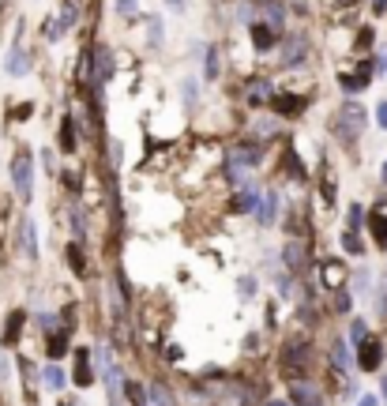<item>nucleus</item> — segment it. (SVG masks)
I'll use <instances>...</instances> for the list:
<instances>
[{"mask_svg": "<svg viewBox=\"0 0 387 406\" xmlns=\"http://www.w3.org/2000/svg\"><path fill=\"white\" fill-rule=\"evenodd\" d=\"M19 331H23V312H12L4 324V346H15L19 343Z\"/></svg>", "mask_w": 387, "mask_h": 406, "instance_id": "f8f14e48", "label": "nucleus"}, {"mask_svg": "<svg viewBox=\"0 0 387 406\" xmlns=\"http://www.w3.org/2000/svg\"><path fill=\"white\" fill-rule=\"evenodd\" d=\"M384 403H387V376H384Z\"/></svg>", "mask_w": 387, "mask_h": 406, "instance_id": "79ce46f5", "label": "nucleus"}, {"mask_svg": "<svg viewBox=\"0 0 387 406\" xmlns=\"http://www.w3.org/2000/svg\"><path fill=\"white\" fill-rule=\"evenodd\" d=\"M357 406H380V403H376V395H361V403Z\"/></svg>", "mask_w": 387, "mask_h": 406, "instance_id": "4c0bfd02", "label": "nucleus"}, {"mask_svg": "<svg viewBox=\"0 0 387 406\" xmlns=\"http://www.w3.org/2000/svg\"><path fill=\"white\" fill-rule=\"evenodd\" d=\"M124 399H128V406H147V391H143V384H124Z\"/></svg>", "mask_w": 387, "mask_h": 406, "instance_id": "6ab92c4d", "label": "nucleus"}, {"mask_svg": "<svg viewBox=\"0 0 387 406\" xmlns=\"http://www.w3.org/2000/svg\"><path fill=\"white\" fill-rule=\"evenodd\" d=\"M335 362L346 365V343H335Z\"/></svg>", "mask_w": 387, "mask_h": 406, "instance_id": "f704fd0d", "label": "nucleus"}, {"mask_svg": "<svg viewBox=\"0 0 387 406\" xmlns=\"http://www.w3.org/2000/svg\"><path fill=\"white\" fill-rule=\"evenodd\" d=\"M12 184H15V192H19L23 203L34 196V162H31V151H26V147H19L15 159H12Z\"/></svg>", "mask_w": 387, "mask_h": 406, "instance_id": "f257e3e1", "label": "nucleus"}, {"mask_svg": "<svg viewBox=\"0 0 387 406\" xmlns=\"http://www.w3.org/2000/svg\"><path fill=\"white\" fill-rule=\"evenodd\" d=\"M248 98H252V106H263V102L271 98V83H256V87H252V95H248Z\"/></svg>", "mask_w": 387, "mask_h": 406, "instance_id": "bb28decb", "label": "nucleus"}, {"mask_svg": "<svg viewBox=\"0 0 387 406\" xmlns=\"http://www.w3.org/2000/svg\"><path fill=\"white\" fill-rule=\"evenodd\" d=\"M45 350H49V357L57 362V357L68 354V335L64 331H57V335H49V343H45Z\"/></svg>", "mask_w": 387, "mask_h": 406, "instance_id": "4468645a", "label": "nucleus"}, {"mask_svg": "<svg viewBox=\"0 0 387 406\" xmlns=\"http://www.w3.org/2000/svg\"><path fill=\"white\" fill-rule=\"evenodd\" d=\"M42 384L53 387V391H60V387H64V368H60L57 362H49V365L42 368Z\"/></svg>", "mask_w": 387, "mask_h": 406, "instance_id": "9b49d317", "label": "nucleus"}, {"mask_svg": "<svg viewBox=\"0 0 387 406\" xmlns=\"http://www.w3.org/2000/svg\"><path fill=\"white\" fill-rule=\"evenodd\" d=\"M121 403H124V399H113V403H109V406H121Z\"/></svg>", "mask_w": 387, "mask_h": 406, "instance_id": "37998d69", "label": "nucleus"}, {"mask_svg": "<svg viewBox=\"0 0 387 406\" xmlns=\"http://www.w3.org/2000/svg\"><path fill=\"white\" fill-rule=\"evenodd\" d=\"M380 181L387 184V162H384V170H380Z\"/></svg>", "mask_w": 387, "mask_h": 406, "instance_id": "a19ab883", "label": "nucleus"}, {"mask_svg": "<svg viewBox=\"0 0 387 406\" xmlns=\"http://www.w3.org/2000/svg\"><path fill=\"white\" fill-rule=\"evenodd\" d=\"M60 151H76V128H72V121H68V117H64V121H60Z\"/></svg>", "mask_w": 387, "mask_h": 406, "instance_id": "a211bd4d", "label": "nucleus"}, {"mask_svg": "<svg viewBox=\"0 0 387 406\" xmlns=\"http://www.w3.org/2000/svg\"><path fill=\"white\" fill-rule=\"evenodd\" d=\"M90 60H94V79L98 83L113 79V53H109V45H98V49L90 53Z\"/></svg>", "mask_w": 387, "mask_h": 406, "instance_id": "0eeeda50", "label": "nucleus"}, {"mask_svg": "<svg viewBox=\"0 0 387 406\" xmlns=\"http://www.w3.org/2000/svg\"><path fill=\"white\" fill-rule=\"evenodd\" d=\"M320 279H324L327 290H335L338 298H343V286H346V263H343V260H324V267H320Z\"/></svg>", "mask_w": 387, "mask_h": 406, "instance_id": "20e7f679", "label": "nucleus"}, {"mask_svg": "<svg viewBox=\"0 0 387 406\" xmlns=\"http://www.w3.org/2000/svg\"><path fill=\"white\" fill-rule=\"evenodd\" d=\"M274 215H279V196H274V192H260V203H256V218H260L263 226H271Z\"/></svg>", "mask_w": 387, "mask_h": 406, "instance_id": "6e6552de", "label": "nucleus"}, {"mask_svg": "<svg viewBox=\"0 0 387 406\" xmlns=\"http://www.w3.org/2000/svg\"><path fill=\"white\" fill-rule=\"evenodd\" d=\"M380 362H384V343L368 335L365 343L357 346V365H361V373H376V368H380Z\"/></svg>", "mask_w": 387, "mask_h": 406, "instance_id": "7ed1b4c3", "label": "nucleus"}, {"mask_svg": "<svg viewBox=\"0 0 387 406\" xmlns=\"http://www.w3.org/2000/svg\"><path fill=\"white\" fill-rule=\"evenodd\" d=\"M372 8H376V15H384L387 12V0H372Z\"/></svg>", "mask_w": 387, "mask_h": 406, "instance_id": "58836bf2", "label": "nucleus"}, {"mask_svg": "<svg viewBox=\"0 0 387 406\" xmlns=\"http://www.w3.org/2000/svg\"><path fill=\"white\" fill-rule=\"evenodd\" d=\"M368 226H372L376 245H384V248H387V215H384V211H376V215H372V222H368Z\"/></svg>", "mask_w": 387, "mask_h": 406, "instance_id": "f3484780", "label": "nucleus"}, {"mask_svg": "<svg viewBox=\"0 0 387 406\" xmlns=\"http://www.w3.org/2000/svg\"><path fill=\"white\" fill-rule=\"evenodd\" d=\"M376 312H380V316H387V275L376 282Z\"/></svg>", "mask_w": 387, "mask_h": 406, "instance_id": "b1692460", "label": "nucleus"}, {"mask_svg": "<svg viewBox=\"0 0 387 406\" xmlns=\"http://www.w3.org/2000/svg\"><path fill=\"white\" fill-rule=\"evenodd\" d=\"M8 376H12V373H8V357L0 354V380H8Z\"/></svg>", "mask_w": 387, "mask_h": 406, "instance_id": "e433bc0d", "label": "nucleus"}, {"mask_svg": "<svg viewBox=\"0 0 387 406\" xmlns=\"http://www.w3.org/2000/svg\"><path fill=\"white\" fill-rule=\"evenodd\" d=\"M349 229H357V226H361L365 222V207H361V203H354V207H349Z\"/></svg>", "mask_w": 387, "mask_h": 406, "instance_id": "c756f323", "label": "nucleus"}, {"mask_svg": "<svg viewBox=\"0 0 387 406\" xmlns=\"http://www.w3.org/2000/svg\"><path fill=\"white\" fill-rule=\"evenodd\" d=\"M286 263H290L293 271H301V263H305V245H286Z\"/></svg>", "mask_w": 387, "mask_h": 406, "instance_id": "412c9836", "label": "nucleus"}, {"mask_svg": "<svg viewBox=\"0 0 387 406\" xmlns=\"http://www.w3.org/2000/svg\"><path fill=\"white\" fill-rule=\"evenodd\" d=\"M279 102V113H301V109H305V98H297V95H282V98H274Z\"/></svg>", "mask_w": 387, "mask_h": 406, "instance_id": "dca6fc26", "label": "nucleus"}, {"mask_svg": "<svg viewBox=\"0 0 387 406\" xmlns=\"http://www.w3.org/2000/svg\"><path fill=\"white\" fill-rule=\"evenodd\" d=\"M368 79H372V76H368V68H357V76H343V87L346 90H365Z\"/></svg>", "mask_w": 387, "mask_h": 406, "instance_id": "aec40b11", "label": "nucleus"}, {"mask_svg": "<svg viewBox=\"0 0 387 406\" xmlns=\"http://www.w3.org/2000/svg\"><path fill=\"white\" fill-rule=\"evenodd\" d=\"M4 68H8V76H15V79L26 76V68H31V57L23 53V45H15V49L8 53V64H4Z\"/></svg>", "mask_w": 387, "mask_h": 406, "instance_id": "1a4fd4ad", "label": "nucleus"}, {"mask_svg": "<svg viewBox=\"0 0 387 406\" xmlns=\"http://www.w3.org/2000/svg\"><path fill=\"white\" fill-rule=\"evenodd\" d=\"M229 159L241 162V165H256V162H260V147H256V143H237Z\"/></svg>", "mask_w": 387, "mask_h": 406, "instance_id": "9d476101", "label": "nucleus"}, {"mask_svg": "<svg viewBox=\"0 0 387 406\" xmlns=\"http://www.w3.org/2000/svg\"><path fill=\"white\" fill-rule=\"evenodd\" d=\"M68 263H72V271H76V275H83V271H87V260H83L79 245H72V248H68Z\"/></svg>", "mask_w": 387, "mask_h": 406, "instance_id": "a878e982", "label": "nucleus"}, {"mask_svg": "<svg viewBox=\"0 0 387 406\" xmlns=\"http://www.w3.org/2000/svg\"><path fill=\"white\" fill-rule=\"evenodd\" d=\"M72 380L83 384V387L94 380V373H90V357H87V354H79V357H76V376H72Z\"/></svg>", "mask_w": 387, "mask_h": 406, "instance_id": "2eb2a0df", "label": "nucleus"}, {"mask_svg": "<svg viewBox=\"0 0 387 406\" xmlns=\"http://www.w3.org/2000/svg\"><path fill=\"white\" fill-rule=\"evenodd\" d=\"M376 124H380L384 132H387V98L380 102V106H376Z\"/></svg>", "mask_w": 387, "mask_h": 406, "instance_id": "2f4dec72", "label": "nucleus"}, {"mask_svg": "<svg viewBox=\"0 0 387 406\" xmlns=\"http://www.w3.org/2000/svg\"><path fill=\"white\" fill-rule=\"evenodd\" d=\"M252 45H256V49H271V45H274V31H271V26H263V23H256L252 26Z\"/></svg>", "mask_w": 387, "mask_h": 406, "instance_id": "ddd939ff", "label": "nucleus"}, {"mask_svg": "<svg viewBox=\"0 0 387 406\" xmlns=\"http://www.w3.org/2000/svg\"><path fill=\"white\" fill-rule=\"evenodd\" d=\"M151 399H154V406H173V403H170V395H165L162 387H151Z\"/></svg>", "mask_w": 387, "mask_h": 406, "instance_id": "7c9ffc66", "label": "nucleus"}, {"mask_svg": "<svg viewBox=\"0 0 387 406\" xmlns=\"http://www.w3.org/2000/svg\"><path fill=\"white\" fill-rule=\"evenodd\" d=\"M267 406H290V403H267Z\"/></svg>", "mask_w": 387, "mask_h": 406, "instance_id": "c03bdc74", "label": "nucleus"}, {"mask_svg": "<svg viewBox=\"0 0 387 406\" xmlns=\"http://www.w3.org/2000/svg\"><path fill=\"white\" fill-rule=\"evenodd\" d=\"M361 128H365V113H361V106H357V102H349L343 113L335 117V132H338V140H343V143H354Z\"/></svg>", "mask_w": 387, "mask_h": 406, "instance_id": "f03ea898", "label": "nucleus"}, {"mask_svg": "<svg viewBox=\"0 0 387 406\" xmlns=\"http://www.w3.org/2000/svg\"><path fill=\"white\" fill-rule=\"evenodd\" d=\"M117 12H121V15H132V12H135V0H117Z\"/></svg>", "mask_w": 387, "mask_h": 406, "instance_id": "473e14b6", "label": "nucleus"}, {"mask_svg": "<svg viewBox=\"0 0 387 406\" xmlns=\"http://www.w3.org/2000/svg\"><path fill=\"white\" fill-rule=\"evenodd\" d=\"M184 4H188V0H170V8H173V12H184Z\"/></svg>", "mask_w": 387, "mask_h": 406, "instance_id": "ea45409f", "label": "nucleus"}, {"mask_svg": "<svg viewBox=\"0 0 387 406\" xmlns=\"http://www.w3.org/2000/svg\"><path fill=\"white\" fill-rule=\"evenodd\" d=\"M256 203H260V192H256V188H245L241 196H237L233 207H237V211H248V207H256Z\"/></svg>", "mask_w": 387, "mask_h": 406, "instance_id": "5701e85b", "label": "nucleus"}, {"mask_svg": "<svg viewBox=\"0 0 387 406\" xmlns=\"http://www.w3.org/2000/svg\"><path fill=\"white\" fill-rule=\"evenodd\" d=\"M162 42V26H158V19L151 23V45H158Z\"/></svg>", "mask_w": 387, "mask_h": 406, "instance_id": "72a5a7b5", "label": "nucleus"}, {"mask_svg": "<svg viewBox=\"0 0 387 406\" xmlns=\"http://www.w3.org/2000/svg\"><path fill=\"white\" fill-rule=\"evenodd\" d=\"M290 403L293 406H324V395H320V387L297 380V384L290 387Z\"/></svg>", "mask_w": 387, "mask_h": 406, "instance_id": "423d86ee", "label": "nucleus"}, {"mask_svg": "<svg viewBox=\"0 0 387 406\" xmlns=\"http://www.w3.org/2000/svg\"><path fill=\"white\" fill-rule=\"evenodd\" d=\"M207 79H218V45H207Z\"/></svg>", "mask_w": 387, "mask_h": 406, "instance_id": "393cba45", "label": "nucleus"}, {"mask_svg": "<svg viewBox=\"0 0 387 406\" xmlns=\"http://www.w3.org/2000/svg\"><path fill=\"white\" fill-rule=\"evenodd\" d=\"M349 339H354V346H361L365 339H368V327H365V320H354V327H349Z\"/></svg>", "mask_w": 387, "mask_h": 406, "instance_id": "cd10ccee", "label": "nucleus"}, {"mask_svg": "<svg viewBox=\"0 0 387 406\" xmlns=\"http://www.w3.org/2000/svg\"><path fill=\"white\" fill-rule=\"evenodd\" d=\"M343 248H346V252H354V256H361V252H365L361 237H357L354 229H346V234H343Z\"/></svg>", "mask_w": 387, "mask_h": 406, "instance_id": "4be33fe9", "label": "nucleus"}, {"mask_svg": "<svg viewBox=\"0 0 387 406\" xmlns=\"http://www.w3.org/2000/svg\"><path fill=\"white\" fill-rule=\"evenodd\" d=\"M19 252L26 260H38V226H34V218L19 222Z\"/></svg>", "mask_w": 387, "mask_h": 406, "instance_id": "39448f33", "label": "nucleus"}, {"mask_svg": "<svg viewBox=\"0 0 387 406\" xmlns=\"http://www.w3.org/2000/svg\"><path fill=\"white\" fill-rule=\"evenodd\" d=\"M368 279H372V271H368V267H361V271L354 275V290H357V293H368Z\"/></svg>", "mask_w": 387, "mask_h": 406, "instance_id": "c85d7f7f", "label": "nucleus"}, {"mask_svg": "<svg viewBox=\"0 0 387 406\" xmlns=\"http://www.w3.org/2000/svg\"><path fill=\"white\" fill-rule=\"evenodd\" d=\"M357 45H361V49H368V45H372V31H361V42H357Z\"/></svg>", "mask_w": 387, "mask_h": 406, "instance_id": "c9c22d12", "label": "nucleus"}]
</instances>
